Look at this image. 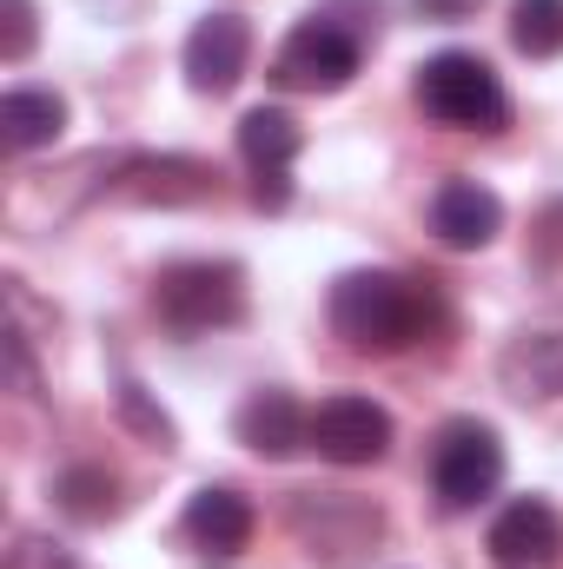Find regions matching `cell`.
<instances>
[{"label":"cell","mask_w":563,"mask_h":569,"mask_svg":"<svg viewBox=\"0 0 563 569\" xmlns=\"http://www.w3.org/2000/svg\"><path fill=\"white\" fill-rule=\"evenodd\" d=\"M412 93H418L424 113L437 127H451V133H504L511 127V93H504L497 67L464 53V47L431 53L418 67V80H412Z\"/></svg>","instance_id":"7a4b0ae2"},{"label":"cell","mask_w":563,"mask_h":569,"mask_svg":"<svg viewBox=\"0 0 563 569\" xmlns=\"http://www.w3.org/2000/svg\"><path fill=\"white\" fill-rule=\"evenodd\" d=\"M120 411H127V425H134V430H146L152 443H172V418L146 405V391H140V385H134V378L120 385Z\"/></svg>","instance_id":"ffe728a7"},{"label":"cell","mask_w":563,"mask_h":569,"mask_svg":"<svg viewBox=\"0 0 563 569\" xmlns=\"http://www.w3.org/2000/svg\"><path fill=\"white\" fill-rule=\"evenodd\" d=\"M312 450L325 463H338V470H365V463H378L392 450V411L372 405V398L338 391V398H325L312 411Z\"/></svg>","instance_id":"52a82bcc"},{"label":"cell","mask_w":563,"mask_h":569,"mask_svg":"<svg viewBox=\"0 0 563 569\" xmlns=\"http://www.w3.org/2000/svg\"><path fill=\"white\" fill-rule=\"evenodd\" d=\"M437 325V291L431 279H398V272H345L332 284V331L352 351L392 358L405 345H418Z\"/></svg>","instance_id":"6da1fadb"},{"label":"cell","mask_w":563,"mask_h":569,"mask_svg":"<svg viewBox=\"0 0 563 569\" xmlns=\"http://www.w3.org/2000/svg\"><path fill=\"white\" fill-rule=\"evenodd\" d=\"M431 232L451 252H484L504 232V199L491 186H477V179H444L431 192Z\"/></svg>","instance_id":"8fae6325"},{"label":"cell","mask_w":563,"mask_h":569,"mask_svg":"<svg viewBox=\"0 0 563 569\" xmlns=\"http://www.w3.org/2000/svg\"><path fill=\"white\" fill-rule=\"evenodd\" d=\"M298 120L285 113V107H253L246 120H239V152H246V166H253V179H279L292 172V159H298Z\"/></svg>","instance_id":"2e32d148"},{"label":"cell","mask_w":563,"mask_h":569,"mask_svg":"<svg viewBox=\"0 0 563 569\" xmlns=\"http://www.w3.org/2000/svg\"><path fill=\"white\" fill-rule=\"evenodd\" d=\"M424 20H464V13H477V0H418Z\"/></svg>","instance_id":"7402d4cb"},{"label":"cell","mask_w":563,"mask_h":569,"mask_svg":"<svg viewBox=\"0 0 563 569\" xmlns=\"http://www.w3.org/2000/svg\"><path fill=\"white\" fill-rule=\"evenodd\" d=\"M497 483H504V437L491 425L451 418V425L431 437V490H437V510L464 517L484 497H497Z\"/></svg>","instance_id":"277c9868"},{"label":"cell","mask_w":563,"mask_h":569,"mask_svg":"<svg viewBox=\"0 0 563 569\" xmlns=\"http://www.w3.org/2000/svg\"><path fill=\"white\" fill-rule=\"evenodd\" d=\"M246 60H253V27L246 13H199V27L186 33V80L192 93H233L246 80Z\"/></svg>","instance_id":"ba28073f"},{"label":"cell","mask_w":563,"mask_h":569,"mask_svg":"<svg viewBox=\"0 0 563 569\" xmlns=\"http://www.w3.org/2000/svg\"><path fill=\"white\" fill-rule=\"evenodd\" d=\"M53 497H60V510H67L73 523H107V517H120V477H113L107 463H73V470H60Z\"/></svg>","instance_id":"e0dca14e"},{"label":"cell","mask_w":563,"mask_h":569,"mask_svg":"<svg viewBox=\"0 0 563 569\" xmlns=\"http://www.w3.org/2000/svg\"><path fill=\"white\" fill-rule=\"evenodd\" d=\"M253 503L233 490V483H206V490H192V503H186V517H179V530H186V543L206 557V563H233L246 543H253Z\"/></svg>","instance_id":"30bf717a"},{"label":"cell","mask_w":563,"mask_h":569,"mask_svg":"<svg viewBox=\"0 0 563 569\" xmlns=\"http://www.w3.org/2000/svg\"><path fill=\"white\" fill-rule=\"evenodd\" d=\"M531 252H537V266H563V199H551V206L537 212V232H531Z\"/></svg>","instance_id":"44dd1931"},{"label":"cell","mask_w":563,"mask_h":569,"mask_svg":"<svg viewBox=\"0 0 563 569\" xmlns=\"http://www.w3.org/2000/svg\"><path fill=\"white\" fill-rule=\"evenodd\" d=\"M491 563L497 569H557L563 557V517L544 503V497H517L497 510L491 537H484Z\"/></svg>","instance_id":"9c48e42d"},{"label":"cell","mask_w":563,"mask_h":569,"mask_svg":"<svg viewBox=\"0 0 563 569\" xmlns=\"http://www.w3.org/2000/svg\"><path fill=\"white\" fill-rule=\"evenodd\" d=\"M40 40V20H33V0H0V60L20 67Z\"/></svg>","instance_id":"d6986e66"},{"label":"cell","mask_w":563,"mask_h":569,"mask_svg":"<svg viewBox=\"0 0 563 569\" xmlns=\"http://www.w3.org/2000/svg\"><path fill=\"white\" fill-rule=\"evenodd\" d=\"M497 378L511 398H537L551 405L563 398V331H531V338H511L504 358H497Z\"/></svg>","instance_id":"5bb4252c"},{"label":"cell","mask_w":563,"mask_h":569,"mask_svg":"<svg viewBox=\"0 0 563 569\" xmlns=\"http://www.w3.org/2000/svg\"><path fill=\"white\" fill-rule=\"evenodd\" d=\"M67 133V100L47 93V87H13L0 100V140L7 152H40Z\"/></svg>","instance_id":"9a60e30c"},{"label":"cell","mask_w":563,"mask_h":569,"mask_svg":"<svg viewBox=\"0 0 563 569\" xmlns=\"http://www.w3.org/2000/svg\"><path fill=\"white\" fill-rule=\"evenodd\" d=\"M239 443L246 450H259V457H298V450H312V411H298V398L292 391H253L246 405H239Z\"/></svg>","instance_id":"4fadbf2b"},{"label":"cell","mask_w":563,"mask_h":569,"mask_svg":"<svg viewBox=\"0 0 563 569\" xmlns=\"http://www.w3.org/2000/svg\"><path fill=\"white\" fill-rule=\"evenodd\" d=\"M358 60H365V33L345 27V20L325 7V13H305V20L285 33L279 60H273V80H279V87H298V93H338V87H352Z\"/></svg>","instance_id":"5b68a950"},{"label":"cell","mask_w":563,"mask_h":569,"mask_svg":"<svg viewBox=\"0 0 563 569\" xmlns=\"http://www.w3.org/2000/svg\"><path fill=\"white\" fill-rule=\"evenodd\" d=\"M292 537L312 550V563L352 569L378 537H385V517H378L365 497H345V490H305V497H292Z\"/></svg>","instance_id":"8992f818"},{"label":"cell","mask_w":563,"mask_h":569,"mask_svg":"<svg viewBox=\"0 0 563 569\" xmlns=\"http://www.w3.org/2000/svg\"><path fill=\"white\" fill-rule=\"evenodd\" d=\"M511 40L531 60H557L563 53V0H511Z\"/></svg>","instance_id":"ac0fdd59"},{"label":"cell","mask_w":563,"mask_h":569,"mask_svg":"<svg viewBox=\"0 0 563 569\" xmlns=\"http://www.w3.org/2000/svg\"><path fill=\"white\" fill-rule=\"evenodd\" d=\"M107 192L134 199V206H199V199H213V166H199V159H127Z\"/></svg>","instance_id":"7c38bea8"},{"label":"cell","mask_w":563,"mask_h":569,"mask_svg":"<svg viewBox=\"0 0 563 569\" xmlns=\"http://www.w3.org/2000/svg\"><path fill=\"white\" fill-rule=\"evenodd\" d=\"M152 311L186 338L226 331V325L246 318V272L226 266V259H179L152 279Z\"/></svg>","instance_id":"3957f363"}]
</instances>
